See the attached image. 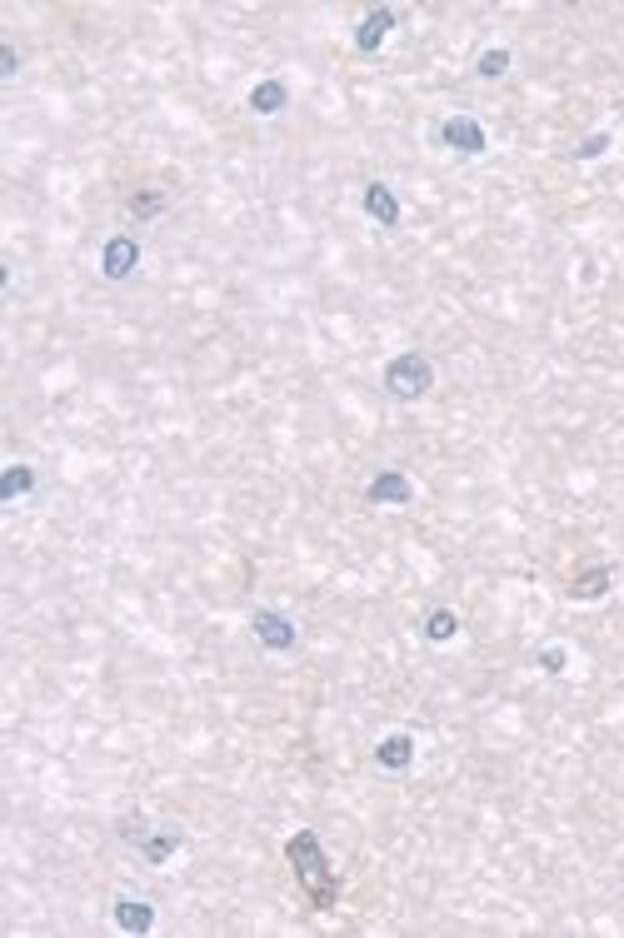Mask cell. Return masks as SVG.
<instances>
[{"label": "cell", "instance_id": "cell-1", "mask_svg": "<svg viewBox=\"0 0 624 938\" xmlns=\"http://www.w3.org/2000/svg\"><path fill=\"white\" fill-rule=\"evenodd\" d=\"M285 859L295 864V879L305 884L310 904H315V909H335V879H330V859H325V849H320V839H315L310 829L290 834Z\"/></svg>", "mask_w": 624, "mask_h": 938}, {"label": "cell", "instance_id": "cell-2", "mask_svg": "<svg viewBox=\"0 0 624 938\" xmlns=\"http://www.w3.org/2000/svg\"><path fill=\"white\" fill-rule=\"evenodd\" d=\"M385 390H390L395 400H425V395L435 390V365H430L425 355L405 350V355H395V360L385 365Z\"/></svg>", "mask_w": 624, "mask_h": 938}, {"label": "cell", "instance_id": "cell-3", "mask_svg": "<svg viewBox=\"0 0 624 938\" xmlns=\"http://www.w3.org/2000/svg\"><path fill=\"white\" fill-rule=\"evenodd\" d=\"M440 145L455 150V155H480V150L490 145V135H485L480 120H470V115H450V120L440 125Z\"/></svg>", "mask_w": 624, "mask_h": 938}, {"label": "cell", "instance_id": "cell-4", "mask_svg": "<svg viewBox=\"0 0 624 938\" xmlns=\"http://www.w3.org/2000/svg\"><path fill=\"white\" fill-rule=\"evenodd\" d=\"M135 265H140V240H130V235H110L105 250H100V275H105V280H130Z\"/></svg>", "mask_w": 624, "mask_h": 938}, {"label": "cell", "instance_id": "cell-5", "mask_svg": "<svg viewBox=\"0 0 624 938\" xmlns=\"http://www.w3.org/2000/svg\"><path fill=\"white\" fill-rule=\"evenodd\" d=\"M250 629H255V639H260L270 654L295 649V619H290V614H280V609H260V614L250 619Z\"/></svg>", "mask_w": 624, "mask_h": 938}, {"label": "cell", "instance_id": "cell-6", "mask_svg": "<svg viewBox=\"0 0 624 938\" xmlns=\"http://www.w3.org/2000/svg\"><path fill=\"white\" fill-rule=\"evenodd\" d=\"M360 205H365V215H370L375 225H385V230H395V225H400V195H395L385 180H370V185H365V195H360Z\"/></svg>", "mask_w": 624, "mask_h": 938}, {"label": "cell", "instance_id": "cell-7", "mask_svg": "<svg viewBox=\"0 0 624 938\" xmlns=\"http://www.w3.org/2000/svg\"><path fill=\"white\" fill-rule=\"evenodd\" d=\"M365 499H370V504H410V499H415V484H410V474H400V469H380V474L370 479Z\"/></svg>", "mask_w": 624, "mask_h": 938}, {"label": "cell", "instance_id": "cell-8", "mask_svg": "<svg viewBox=\"0 0 624 938\" xmlns=\"http://www.w3.org/2000/svg\"><path fill=\"white\" fill-rule=\"evenodd\" d=\"M395 30V10L390 5H380V10H370L365 20H360V30H355V50H365V55H375L380 45H385V35Z\"/></svg>", "mask_w": 624, "mask_h": 938}, {"label": "cell", "instance_id": "cell-9", "mask_svg": "<svg viewBox=\"0 0 624 938\" xmlns=\"http://www.w3.org/2000/svg\"><path fill=\"white\" fill-rule=\"evenodd\" d=\"M375 764L380 769H390V774H400V769H410L415 764V739L400 729V734H385L380 744H375Z\"/></svg>", "mask_w": 624, "mask_h": 938}, {"label": "cell", "instance_id": "cell-10", "mask_svg": "<svg viewBox=\"0 0 624 938\" xmlns=\"http://www.w3.org/2000/svg\"><path fill=\"white\" fill-rule=\"evenodd\" d=\"M110 914H115V929H120V934H150V929H155V909H150L145 899H130V894H125V899H115Z\"/></svg>", "mask_w": 624, "mask_h": 938}, {"label": "cell", "instance_id": "cell-11", "mask_svg": "<svg viewBox=\"0 0 624 938\" xmlns=\"http://www.w3.org/2000/svg\"><path fill=\"white\" fill-rule=\"evenodd\" d=\"M285 105H290V85H285V80H275V75H270V80H260V85L250 90V110H255V115H280Z\"/></svg>", "mask_w": 624, "mask_h": 938}, {"label": "cell", "instance_id": "cell-12", "mask_svg": "<svg viewBox=\"0 0 624 938\" xmlns=\"http://www.w3.org/2000/svg\"><path fill=\"white\" fill-rule=\"evenodd\" d=\"M610 579H615L610 564H590V569L570 584V594H575V599H600V594H610Z\"/></svg>", "mask_w": 624, "mask_h": 938}, {"label": "cell", "instance_id": "cell-13", "mask_svg": "<svg viewBox=\"0 0 624 938\" xmlns=\"http://www.w3.org/2000/svg\"><path fill=\"white\" fill-rule=\"evenodd\" d=\"M30 489H35V469L30 465H10L0 474V504H15V499L30 494Z\"/></svg>", "mask_w": 624, "mask_h": 938}, {"label": "cell", "instance_id": "cell-14", "mask_svg": "<svg viewBox=\"0 0 624 938\" xmlns=\"http://www.w3.org/2000/svg\"><path fill=\"white\" fill-rule=\"evenodd\" d=\"M455 634H460V614L455 609H430L425 614V639L430 644H450Z\"/></svg>", "mask_w": 624, "mask_h": 938}, {"label": "cell", "instance_id": "cell-15", "mask_svg": "<svg viewBox=\"0 0 624 938\" xmlns=\"http://www.w3.org/2000/svg\"><path fill=\"white\" fill-rule=\"evenodd\" d=\"M175 849H180V834H175V829H165V834H145V839H140L145 864H165Z\"/></svg>", "mask_w": 624, "mask_h": 938}, {"label": "cell", "instance_id": "cell-16", "mask_svg": "<svg viewBox=\"0 0 624 938\" xmlns=\"http://www.w3.org/2000/svg\"><path fill=\"white\" fill-rule=\"evenodd\" d=\"M505 70H510V50H505V45L485 50V55H480V65H475V75H480V80H500Z\"/></svg>", "mask_w": 624, "mask_h": 938}, {"label": "cell", "instance_id": "cell-17", "mask_svg": "<svg viewBox=\"0 0 624 938\" xmlns=\"http://www.w3.org/2000/svg\"><path fill=\"white\" fill-rule=\"evenodd\" d=\"M165 210V190H135L130 195V215L135 220H150V215H160Z\"/></svg>", "mask_w": 624, "mask_h": 938}, {"label": "cell", "instance_id": "cell-18", "mask_svg": "<svg viewBox=\"0 0 624 938\" xmlns=\"http://www.w3.org/2000/svg\"><path fill=\"white\" fill-rule=\"evenodd\" d=\"M540 669H545V674H565V669H570V649H565V644H545V649H540Z\"/></svg>", "mask_w": 624, "mask_h": 938}, {"label": "cell", "instance_id": "cell-19", "mask_svg": "<svg viewBox=\"0 0 624 938\" xmlns=\"http://www.w3.org/2000/svg\"><path fill=\"white\" fill-rule=\"evenodd\" d=\"M605 150H610V135L600 130V135H590V140H580V150H575V155H580V160H595V155H605Z\"/></svg>", "mask_w": 624, "mask_h": 938}, {"label": "cell", "instance_id": "cell-20", "mask_svg": "<svg viewBox=\"0 0 624 938\" xmlns=\"http://www.w3.org/2000/svg\"><path fill=\"white\" fill-rule=\"evenodd\" d=\"M15 70H20V50H15V45H10V40H5V45H0V75H5V80H10V75H15Z\"/></svg>", "mask_w": 624, "mask_h": 938}, {"label": "cell", "instance_id": "cell-21", "mask_svg": "<svg viewBox=\"0 0 624 938\" xmlns=\"http://www.w3.org/2000/svg\"><path fill=\"white\" fill-rule=\"evenodd\" d=\"M145 819H120V839H145Z\"/></svg>", "mask_w": 624, "mask_h": 938}]
</instances>
